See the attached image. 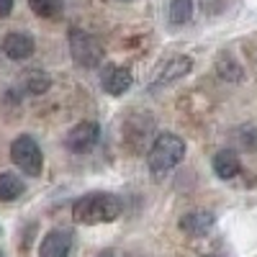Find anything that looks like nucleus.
I'll return each instance as SVG.
<instances>
[{"label": "nucleus", "mask_w": 257, "mask_h": 257, "mask_svg": "<svg viewBox=\"0 0 257 257\" xmlns=\"http://www.w3.org/2000/svg\"><path fill=\"white\" fill-rule=\"evenodd\" d=\"M121 211H123V203L118 196L98 190V193H85L82 198H77L72 203V219L85 226L111 224L121 216Z\"/></svg>", "instance_id": "1"}, {"label": "nucleus", "mask_w": 257, "mask_h": 257, "mask_svg": "<svg viewBox=\"0 0 257 257\" xmlns=\"http://www.w3.org/2000/svg\"><path fill=\"white\" fill-rule=\"evenodd\" d=\"M185 157V142L178 134H160L147 152V167L152 175H165Z\"/></svg>", "instance_id": "2"}, {"label": "nucleus", "mask_w": 257, "mask_h": 257, "mask_svg": "<svg viewBox=\"0 0 257 257\" xmlns=\"http://www.w3.org/2000/svg\"><path fill=\"white\" fill-rule=\"evenodd\" d=\"M70 54L75 59V64L85 70H93V67H100L103 64V47L98 44V39L90 36L88 31L82 29H72L70 31Z\"/></svg>", "instance_id": "3"}, {"label": "nucleus", "mask_w": 257, "mask_h": 257, "mask_svg": "<svg viewBox=\"0 0 257 257\" xmlns=\"http://www.w3.org/2000/svg\"><path fill=\"white\" fill-rule=\"evenodd\" d=\"M11 160L16 167H21L26 175L36 178L41 175V167H44V155H41V147L36 144L34 137L21 134L18 139H13L11 144Z\"/></svg>", "instance_id": "4"}, {"label": "nucleus", "mask_w": 257, "mask_h": 257, "mask_svg": "<svg viewBox=\"0 0 257 257\" xmlns=\"http://www.w3.org/2000/svg\"><path fill=\"white\" fill-rule=\"evenodd\" d=\"M98 139H100V126L93 123V121H80L77 126H72L67 132L64 147H67V152H72V155H85L98 144Z\"/></svg>", "instance_id": "5"}, {"label": "nucleus", "mask_w": 257, "mask_h": 257, "mask_svg": "<svg viewBox=\"0 0 257 257\" xmlns=\"http://www.w3.org/2000/svg\"><path fill=\"white\" fill-rule=\"evenodd\" d=\"M70 249H72V231L52 229L39 244V257H70Z\"/></svg>", "instance_id": "6"}, {"label": "nucleus", "mask_w": 257, "mask_h": 257, "mask_svg": "<svg viewBox=\"0 0 257 257\" xmlns=\"http://www.w3.org/2000/svg\"><path fill=\"white\" fill-rule=\"evenodd\" d=\"M100 85L108 95H123L128 88L134 85V77L126 67H118V64H108V67L100 70Z\"/></svg>", "instance_id": "7"}, {"label": "nucleus", "mask_w": 257, "mask_h": 257, "mask_svg": "<svg viewBox=\"0 0 257 257\" xmlns=\"http://www.w3.org/2000/svg\"><path fill=\"white\" fill-rule=\"evenodd\" d=\"M36 44H34V39L29 34H21V31H13L3 39V52L13 59V62H24L34 54Z\"/></svg>", "instance_id": "8"}, {"label": "nucleus", "mask_w": 257, "mask_h": 257, "mask_svg": "<svg viewBox=\"0 0 257 257\" xmlns=\"http://www.w3.org/2000/svg\"><path fill=\"white\" fill-rule=\"evenodd\" d=\"M180 229L190 237H203L213 229V213L211 211H193V213H185L180 219Z\"/></svg>", "instance_id": "9"}, {"label": "nucleus", "mask_w": 257, "mask_h": 257, "mask_svg": "<svg viewBox=\"0 0 257 257\" xmlns=\"http://www.w3.org/2000/svg\"><path fill=\"white\" fill-rule=\"evenodd\" d=\"M239 155L234 149H221V152L213 155V173L221 180H231L234 175L239 173Z\"/></svg>", "instance_id": "10"}, {"label": "nucleus", "mask_w": 257, "mask_h": 257, "mask_svg": "<svg viewBox=\"0 0 257 257\" xmlns=\"http://www.w3.org/2000/svg\"><path fill=\"white\" fill-rule=\"evenodd\" d=\"M24 190H26V185H24V180H21L18 175H13V173L0 175V201L3 203H11V201L21 198Z\"/></svg>", "instance_id": "11"}, {"label": "nucleus", "mask_w": 257, "mask_h": 257, "mask_svg": "<svg viewBox=\"0 0 257 257\" xmlns=\"http://www.w3.org/2000/svg\"><path fill=\"white\" fill-rule=\"evenodd\" d=\"M167 18L173 26H185L193 18V0H170Z\"/></svg>", "instance_id": "12"}, {"label": "nucleus", "mask_w": 257, "mask_h": 257, "mask_svg": "<svg viewBox=\"0 0 257 257\" xmlns=\"http://www.w3.org/2000/svg\"><path fill=\"white\" fill-rule=\"evenodd\" d=\"M29 6L39 18H57L64 11V0H29Z\"/></svg>", "instance_id": "13"}, {"label": "nucleus", "mask_w": 257, "mask_h": 257, "mask_svg": "<svg viewBox=\"0 0 257 257\" xmlns=\"http://www.w3.org/2000/svg\"><path fill=\"white\" fill-rule=\"evenodd\" d=\"M188 70H190V59L188 57H175V59H170L165 64V75H162L160 82H173V80L183 77Z\"/></svg>", "instance_id": "14"}, {"label": "nucleus", "mask_w": 257, "mask_h": 257, "mask_svg": "<svg viewBox=\"0 0 257 257\" xmlns=\"http://www.w3.org/2000/svg\"><path fill=\"white\" fill-rule=\"evenodd\" d=\"M49 85H52V80H49L44 72H31V75L24 77V88H26L29 93H34V95L47 93V90H49Z\"/></svg>", "instance_id": "15"}, {"label": "nucleus", "mask_w": 257, "mask_h": 257, "mask_svg": "<svg viewBox=\"0 0 257 257\" xmlns=\"http://www.w3.org/2000/svg\"><path fill=\"white\" fill-rule=\"evenodd\" d=\"M11 11H13V0H0V18L11 16Z\"/></svg>", "instance_id": "16"}, {"label": "nucleus", "mask_w": 257, "mask_h": 257, "mask_svg": "<svg viewBox=\"0 0 257 257\" xmlns=\"http://www.w3.org/2000/svg\"><path fill=\"white\" fill-rule=\"evenodd\" d=\"M98 257H116V254H113V252H111V249H103V252H100V254H98Z\"/></svg>", "instance_id": "17"}, {"label": "nucleus", "mask_w": 257, "mask_h": 257, "mask_svg": "<svg viewBox=\"0 0 257 257\" xmlns=\"http://www.w3.org/2000/svg\"><path fill=\"white\" fill-rule=\"evenodd\" d=\"M121 3H128V0H121Z\"/></svg>", "instance_id": "18"}, {"label": "nucleus", "mask_w": 257, "mask_h": 257, "mask_svg": "<svg viewBox=\"0 0 257 257\" xmlns=\"http://www.w3.org/2000/svg\"><path fill=\"white\" fill-rule=\"evenodd\" d=\"M208 257H216V254H208Z\"/></svg>", "instance_id": "19"}]
</instances>
